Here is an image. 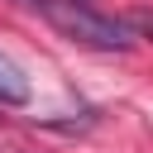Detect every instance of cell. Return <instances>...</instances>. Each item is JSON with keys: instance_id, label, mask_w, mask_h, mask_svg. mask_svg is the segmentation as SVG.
I'll use <instances>...</instances> for the list:
<instances>
[{"instance_id": "3", "label": "cell", "mask_w": 153, "mask_h": 153, "mask_svg": "<svg viewBox=\"0 0 153 153\" xmlns=\"http://www.w3.org/2000/svg\"><path fill=\"white\" fill-rule=\"evenodd\" d=\"M124 24L134 29V38H148V43H153V5H139V10H129V14H124Z\"/></svg>"}, {"instance_id": "4", "label": "cell", "mask_w": 153, "mask_h": 153, "mask_svg": "<svg viewBox=\"0 0 153 153\" xmlns=\"http://www.w3.org/2000/svg\"><path fill=\"white\" fill-rule=\"evenodd\" d=\"M19 5H29V10H48V0H19Z\"/></svg>"}, {"instance_id": "6", "label": "cell", "mask_w": 153, "mask_h": 153, "mask_svg": "<svg viewBox=\"0 0 153 153\" xmlns=\"http://www.w3.org/2000/svg\"><path fill=\"white\" fill-rule=\"evenodd\" d=\"M76 5H86V0H76Z\"/></svg>"}, {"instance_id": "5", "label": "cell", "mask_w": 153, "mask_h": 153, "mask_svg": "<svg viewBox=\"0 0 153 153\" xmlns=\"http://www.w3.org/2000/svg\"><path fill=\"white\" fill-rule=\"evenodd\" d=\"M5 153H19V148H5Z\"/></svg>"}, {"instance_id": "2", "label": "cell", "mask_w": 153, "mask_h": 153, "mask_svg": "<svg viewBox=\"0 0 153 153\" xmlns=\"http://www.w3.org/2000/svg\"><path fill=\"white\" fill-rule=\"evenodd\" d=\"M29 100H33V86H29V76H24V67H19L10 53H0V110L29 105Z\"/></svg>"}, {"instance_id": "1", "label": "cell", "mask_w": 153, "mask_h": 153, "mask_svg": "<svg viewBox=\"0 0 153 153\" xmlns=\"http://www.w3.org/2000/svg\"><path fill=\"white\" fill-rule=\"evenodd\" d=\"M43 14L62 29V38L86 43V48H100V53H129V48L139 43L124 19L100 14V10H91V5H76V0H48Z\"/></svg>"}]
</instances>
